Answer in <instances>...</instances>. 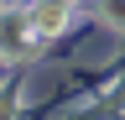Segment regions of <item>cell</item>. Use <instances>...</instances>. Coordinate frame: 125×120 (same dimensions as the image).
Segmentation results:
<instances>
[{
  "mask_svg": "<svg viewBox=\"0 0 125 120\" xmlns=\"http://www.w3.org/2000/svg\"><path fill=\"white\" fill-rule=\"evenodd\" d=\"M62 16H68V5H62V0H42V5L31 11V32H37V37L57 32V26H62Z\"/></svg>",
  "mask_w": 125,
  "mask_h": 120,
  "instance_id": "cell-1",
  "label": "cell"
},
{
  "mask_svg": "<svg viewBox=\"0 0 125 120\" xmlns=\"http://www.w3.org/2000/svg\"><path fill=\"white\" fill-rule=\"evenodd\" d=\"M26 32H31V21H21V16L10 21V16H5V21H0V47H5V52H10V47H21V37H26Z\"/></svg>",
  "mask_w": 125,
  "mask_h": 120,
  "instance_id": "cell-2",
  "label": "cell"
}]
</instances>
